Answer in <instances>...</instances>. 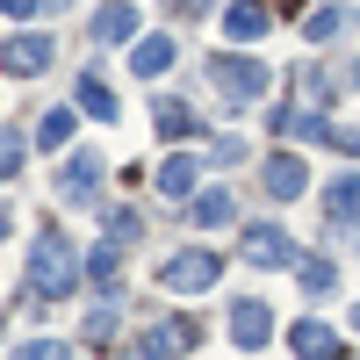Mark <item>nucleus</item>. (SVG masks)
I'll return each instance as SVG.
<instances>
[{"instance_id": "nucleus-1", "label": "nucleus", "mask_w": 360, "mask_h": 360, "mask_svg": "<svg viewBox=\"0 0 360 360\" xmlns=\"http://www.w3.org/2000/svg\"><path fill=\"white\" fill-rule=\"evenodd\" d=\"M72 288H79V252H72V238L37 231V245H29V295H37V303H58V295H72Z\"/></svg>"}, {"instance_id": "nucleus-2", "label": "nucleus", "mask_w": 360, "mask_h": 360, "mask_svg": "<svg viewBox=\"0 0 360 360\" xmlns=\"http://www.w3.org/2000/svg\"><path fill=\"white\" fill-rule=\"evenodd\" d=\"M209 72H217V86H224V94H231L238 108H245V101H259L266 86H274V79H266V65H259V58H238V51L209 58Z\"/></svg>"}, {"instance_id": "nucleus-3", "label": "nucleus", "mask_w": 360, "mask_h": 360, "mask_svg": "<svg viewBox=\"0 0 360 360\" xmlns=\"http://www.w3.org/2000/svg\"><path fill=\"white\" fill-rule=\"evenodd\" d=\"M94 195H101V159H94V152H72L65 166H58V202L94 209Z\"/></svg>"}, {"instance_id": "nucleus-4", "label": "nucleus", "mask_w": 360, "mask_h": 360, "mask_svg": "<svg viewBox=\"0 0 360 360\" xmlns=\"http://www.w3.org/2000/svg\"><path fill=\"white\" fill-rule=\"evenodd\" d=\"M245 259H252V266H295L303 252L288 245L281 224H252V231H245Z\"/></svg>"}, {"instance_id": "nucleus-5", "label": "nucleus", "mask_w": 360, "mask_h": 360, "mask_svg": "<svg viewBox=\"0 0 360 360\" xmlns=\"http://www.w3.org/2000/svg\"><path fill=\"white\" fill-rule=\"evenodd\" d=\"M303 180H310V166L295 159V152H274V159L259 166V188L274 195V202H295V195H303Z\"/></svg>"}, {"instance_id": "nucleus-6", "label": "nucleus", "mask_w": 360, "mask_h": 360, "mask_svg": "<svg viewBox=\"0 0 360 360\" xmlns=\"http://www.w3.org/2000/svg\"><path fill=\"white\" fill-rule=\"evenodd\" d=\"M195 346V324L188 317H166V324H152V332L137 339V360H173V353H188Z\"/></svg>"}, {"instance_id": "nucleus-7", "label": "nucleus", "mask_w": 360, "mask_h": 360, "mask_svg": "<svg viewBox=\"0 0 360 360\" xmlns=\"http://www.w3.org/2000/svg\"><path fill=\"white\" fill-rule=\"evenodd\" d=\"M0 65H8L15 79H37V72H51V37H8Z\"/></svg>"}, {"instance_id": "nucleus-8", "label": "nucleus", "mask_w": 360, "mask_h": 360, "mask_svg": "<svg viewBox=\"0 0 360 360\" xmlns=\"http://www.w3.org/2000/svg\"><path fill=\"white\" fill-rule=\"evenodd\" d=\"M209 281H217V252H180V259H166V288L173 295L209 288Z\"/></svg>"}, {"instance_id": "nucleus-9", "label": "nucleus", "mask_w": 360, "mask_h": 360, "mask_svg": "<svg viewBox=\"0 0 360 360\" xmlns=\"http://www.w3.org/2000/svg\"><path fill=\"white\" fill-rule=\"evenodd\" d=\"M288 346L303 353V360H339V332H332V324H317V317H303V324H295V332H288Z\"/></svg>"}, {"instance_id": "nucleus-10", "label": "nucleus", "mask_w": 360, "mask_h": 360, "mask_svg": "<svg viewBox=\"0 0 360 360\" xmlns=\"http://www.w3.org/2000/svg\"><path fill=\"white\" fill-rule=\"evenodd\" d=\"M130 37H137V8L130 0H108L94 15V44H130Z\"/></svg>"}, {"instance_id": "nucleus-11", "label": "nucleus", "mask_w": 360, "mask_h": 360, "mask_svg": "<svg viewBox=\"0 0 360 360\" xmlns=\"http://www.w3.org/2000/svg\"><path fill=\"white\" fill-rule=\"evenodd\" d=\"M266 332H274V317H266V303H238V310H231V339L245 346V353H252V346H266Z\"/></svg>"}, {"instance_id": "nucleus-12", "label": "nucleus", "mask_w": 360, "mask_h": 360, "mask_svg": "<svg viewBox=\"0 0 360 360\" xmlns=\"http://www.w3.org/2000/svg\"><path fill=\"white\" fill-rule=\"evenodd\" d=\"M166 65H173V37H144V44L130 51V72H137V79H159Z\"/></svg>"}, {"instance_id": "nucleus-13", "label": "nucleus", "mask_w": 360, "mask_h": 360, "mask_svg": "<svg viewBox=\"0 0 360 360\" xmlns=\"http://www.w3.org/2000/svg\"><path fill=\"white\" fill-rule=\"evenodd\" d=\"M72 101H79L86 115H94V123H115V94H108V86H101L94 72H79V86H72Z\"/></svg>"}, {"instance_id": "nucleus-14", "label": "nucleus", "mask_w": 360, "mask_h": 360, "mask_svg": "<svg viewBox=\"0 0 360 360\" xmlns=\"http://www.w3.org/2000/svg\"><path fill=\"white\" fill-rule=\"evenodd\" d=\"M224 37L231 44H259L266 37V8H245V0H238V8L224 15Z\"/></svg>"}, {"instance_id": "nucleus-15", "label": "nucleus", "mask_w": 360, "mask_h": 360, "mask_svg": "<svg viewBox=\"0 0 360 360\" xmlns=\"http://www.w3.org/2000/svg\"><path fill=\"white\" fill-rule=\"evenodd\" d=\"M324 217H332V224H353V217H360V173L332 180V195H324Z\"/></svg>"}, {"instance_id": "nucleus-16", "label": "nucleus", "mask_w": 360, "mask_h": 360, "mask_svg": "<svg viewBox=\"0 0 360 360\" xmlns=\"http://www.w3.org/2000/svg\"><path fill=\"white\" fill-rule=\"evenodd\" d=\"M195 180H202V166H195L188 152H173V159L159 166V195H173V202H180V195H188V188H195Z\"/></svg>"}, {"instance_id": "nucleus-17", "label": "nucleus", "mask_w": 360, "mask_h": 360, "mask_svg": "<svg viewBox=\"0 0 360 360\" xmlns=\"http://www.w3.org/2000/svg\"><path fill=\"white\" fill-rule=\"evenodd\" d=\"M231 209H238L231 188H209V195H195V224H202V231H217V224H231Z\"/></svg>"}, {"instance_id": "nucleus-18", "label": "nucleus", "mask_w": 360, "mask_h": 360, "mask_svg": "<svg viewBox=\"0 0 360 360\" xmlns=\"http://www.w3.org/2000/svg\"><path fill=\"white\" fill-rule=\"evenodd\" d=\"M195 108H180V101H159V137H195Z\"/></svg>"}, {"instance_id": "nucleus-19", "label": "nucleus", "mask_w": 360, "mask_h": 360, "mask_svg": "<svg viewBox=\"0 0 360 360\" xmlns=\"http://www.w3.org/2000/svg\"><path fill=\"white\" fill-rule=\"evenodd\" d=\"M339 29H346V8H324V15H310V22H303V37H310V44H332Z\"/></svg>"}, {"instance_id": "nucleus-20", "label": "nucleus", "mask_w": 360, "mask_h": 360, "mask_svg": "<svg viewBox=\"0 0 360 360\" xmlns=\"http://www.w3.org/2000/svg\"><path fill=\"white\" fill-rule=\"evenodd\" d=\"M22 159H29V144H22L15 130H0V180H15V173H22Z\"/></svg>"}, {"instance_id": "nucleus-21", "label": "nucleus", "mask_w": 360, "mask_h": 360, "mask_svg": "<svg viewBox=\"0 0 360 360\" xmlns=\"http://www.w3.org/2000/svg\"><path fill=\"white\" fill-rule=\"evenodd\" d=\"M72 123H79L72 108H51V115H44V130H37V144H65V137H72Z\"/></svg>"}, {"instance_id": "nucleus-22", "label": "nucleus", "mask_w": 360, "mask_h": 360, "mask_svg": "<svg viewBox=\"0 0 360 360\" xmlns=\"http://www.w3.org/2000/svg\"><path fill=\"white\" fill-rule=\"evenodd\" d=\"M295 274H303V288L332 295V259H295Z\"/></svg>"}, {"instance_id": "nucleus-23", "label": "nucleus", "mask_w": 360, "mask_h": 360, "mask_svg": "<svg viewBox=\"0 0 360 360\" xmlns=\"http://www.w3.org/2000/svg\"><path fill=\"white\" fill-rule=\"evenodd\" d=\"M108 238L130 245V238H137V209H108Z\"/></svg>"}, {"instance_id": "nucleus-24", "label": "nucleus", "mask_w": 360, "mask_h": 360, "mask_svg": "<svg viewBox=\"0 0 360 360\" xmlns=\"http://www.w3.org/2000/svg\"><path fill=\"white\" fill-rule=\"evenodd\" d=\"M15 360H65V346H58V339H29Z\"/></svg>"}, {"instance_id": "nucleus-25", "label": "nucleus", "mask_w": 360, "mask_h": 360, "mask_svg": "<svg viewBox=\"0 0 360 360\" xmlns=\"http://www.w3.org/2000/svg\"><path fill=\"white\" fill-rule=\"evenodd\" d=\"M37 8H44V0H0V15H15V22H22V15H37Z\"/></svg>"}, {"instance_id": "nucleus-26", "label": "nucleus", "mask_w": 360, "mask_h": 360, "mask_svg": "<svg viewBox=\"0 0 360 360\" xmlns=\"http://www.w3.org/2000/svg\"><path fill=\"white\" fill-rule=\"evenodd\" d=\"M8 231H15V209H8V202H0V238H8Z\"/></svg>"}, {"instance_id": "nucleus-27", "label": "nucleus", "mask_w": 360, "mask_h": 360, "mask_svg": "<svg viewBox=\"0 0 360 360\" xmlns=\"http://www.w3.org/2000/svg\"><path fill=\"white\" fill-rule=\"evenodd\" d=\"M353 332H360V310H353Z\"/></svg>"}]
</instances>
